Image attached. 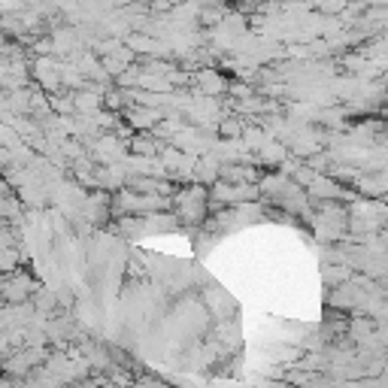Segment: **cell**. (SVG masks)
<instances>
[{"label":"cell","mask_w":388,"mask_h":388,"mask_svg":"<svg viewBox=\"0 0 388 388\" xmlns=\"http://www.w3.org/2000/svg\"><path fill=\"white\" fill-rule=\"evenodd\" d=\"M173 203H176L179 219H185V221H201V219L206 216V188H203V185L179 188L176 197H173Z\"/></svg>","instance_id":"obj_1"},{"label":"cell","mask_w":388,"mask_h":388,"mask_svg":"<svg viewBox=\"0 0 388 388\" xmlns=\"http://www.w3.org/2000/svg\"><path fill=\"white\" fill-rule=\"evenodd\" d=\"M31 294H34V282H31L28 273H10L3 279V288H0V301H6L10 307H22Z\"/></svg>","instance_id":"obj_2"},{"label":"cell","mask_w":388,"mask_h":388,"mask_svg":"<svg viewBox=\"0 0 388 388\" xmlns=\"http://www.w3.org/2000/svg\"><path fill=\"white\" fill-rule=\"evenodd\" d=\"M210 194L216 203H246L258 197V185H234V183H221L219 179Z\"/></svg>","instance_id":"obj_3"},{"label":"cell","mask_w":388,"mask_h":388,"mask_svg":"<svg viewBox=\"0 0 388 388\" xmlns=\"http://www.w3.org/2000/svg\"><path fill=\"white\" fill-rule=\"evenodd\" d=\"M164 119L161 110H149V106H130L128 110V125L137 128V134H152L158 128V121Z\"/></svg>","instance_id":"obj_4"},{"label":"cell","mask_w":388,"mask_h":388,"mask_svg":"<svg viewBox=\"0 0 388 388\" xmlns=\"http://www.w3.org/2000/svg\"><path fill=\"white\" fill-rule=\"evenodd\" d=\"M34 76L43 88L49 92H58L61 88V67H58L55 61H49V58H37L34 61Z\"/></svg>","instance_id":"obj_5"},{"label":"cell","mask_w":388,"mask_h":388,"mask_svg":"<svg viewBox=\"0 0 388 388\" xmlns=\"http://www.w3.org/2000/svg\"><path fill=\"white\" fill-rule=\"evenodd\" d=\"M128 146H130V152H134V158H155L164 143L155 134H134Z\"/></svg>","instance_id":"obj_6"},{"label":"cell","mask_w":388,"mask_h":388,"mask_svg":"<svg viewBox=\"0 0 388 388\" xmlns=\"http://www.w3.org/2000/svg\"><path fill=\"white\" fill-rule=\"evenodd\" d=\"M194 82H197V88H201V94H206V97L221 94L228 88V82L221 79L216 70H197L194 73Z\"/></svg>","instance_id":"obj_7"},{"label":"cell","mask_w":388,"mask_h":388,"mask_svg":"<svg viewBox=\"0 0 388 388\" xmlns=\"http://www.w3.org/2000/svg\"><path fill=\"white\" fill-rule=\"evenodd\" d=\"M40 358H43V352H15L12 358H6L3 370L12 373V376H24L31 367H34V361H40Z\"/></svg>","instance_id":"obj_8"},{"label":"cell","mask_w":388,"mask_h":388,"mask_svg":"<svg viewBox=\"0 0 388 388\" xmlns=\"http://www.w3.org/2000/svg\"><path fill=\"white\" fill-rule=\"evenodd\" d=\"M103 106V94L101 92H82L73 97V110L79 112H97Z\"/></svg>","instance_id":"obj_9"},{"label":"cell","mask_w":388,"mask_h":388,"mask_svg":"<svg viewBox=\"0 0 388 388\" xmlns=\"http://www.w3.org/2000/svg\"><path fill=\"white\" fill-rule=\"evenodd\" d=\"M125 49H130V52H137V55H155L158 52V43H155L152 37H143V34H130L128 37V43H125Z\"/></svg>","instance_id":"obj_10"},{"label":"cell","mask_w":388,"mask_h":388,"mask_svg":"<svg viewBox=\"0 0 388 388\" xmlns=\"http://www.w3.org/2000/svg\"><path fill=\"white\" fill-rule=\"evenodd\" d=\"M285 155H288V146H282V143H267L261 149V158L267 164H282Z\"/></svg>","instance_id":"obj_11"},{"label":"cell","mask_w":388,"mask_h":388,"mask_svg":"<svg viewBox=\"0 0 388 388\" xmlns=\"http://www.w3.org/2000/svg\"><path fill=\"white\" fill-rule=\"evenodd\" d=\"M243 121L240 119H221L219 121V137H228V140H234V137H243Z\"/></svg>","instance_id":"obj_12"},{"label":"cell","mask_w":388,"mask_h":388,"mask_svg":"<svg viewBox=\"0 0 388 388\" xmlns=\"http://www.w3.org/2000/svg\"><path fill=\"white\" fill-rule=\"evenodd\" d=\"M15 264H19V252L15 249H0V270H3V273L15 270Z\"/></svg>","instance_id":"obj_13"},{"label":"cell","mask_w":388,"mask_h":388,"mask_svg":"<svg viewBox=\"0 0 388 388\" xmlns=\"http://www.w3.org/2000/svg\"><path fill=\"white\" fill-rule=\"evenodd\" d=\"M125 92H106L103 94V106L106 110H121V106H125Z\"/></svg>","instance_id":"obj_14"},{"label":"cell","mask_w":388,"mask_h":388,"mask_svg":"<svg viewBox=\"0 0 388 388\" xmlns=\"http://www.w3.org/2000/svg\"><path fill=\"white\" fill-rule=\"evenodd\" d=\"M10 161H12L10 149H0V170H6V167H10Z\"/></svg>","instance_id":"obj_15"},{"label":"cell","mask_w":388,"mask_h":388,"mask_svg":"<svg viewBox=\"0 0 388 388\" xmlns=\"http://www.w3.org/2000/svg\"><path fill=\"white\" fill-rule=\"evenodd\" d=\"M325 276H328V282H331V279H337L334 270H325ZM346 276H349V273H346V270H340V279H346Z\"/></svg>","instance_id":"obj_16"},{"label":"cell","mask_w":388,"mask_h":388,"mask_svg":"<svg viewBox=\"0 0 388 388\" xmlns=\"http://www.w3.org/2000/svg\"><path fill=\"white\" fill-rule=\"evenodd\" d=\"M137 388H164V385H161V382H152V379H149V382H140Z\"/></svg>","instance_id":"obj_17"}]
</instances>
